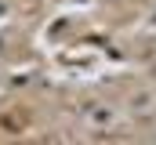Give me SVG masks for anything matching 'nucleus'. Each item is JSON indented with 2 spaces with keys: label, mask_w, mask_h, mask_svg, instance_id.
<instances>
[{
  "label": "nucleus",
  "mask_w": 156,
  "mask_h": 145,
  "mask_svg": "<svg viewBox=\"0 0 156 145\" xmlns=\"http://www.w3.org/2000/svg\"><path fill=\"white\" fill-rule=\"evenodd\" d=\"M91 120H94V123H113V109H105V105L91 109Z\"/></svg>",
  "instance_id": "obj_1"
},
{
  "label": "nucleus",
  "mask_w": 156,
  "mask_h": 145,
  "mask_svg": "<svg viewBox=\"0 0 156 145\" xmlns=\"http://www.w3.org/2000/svg\"><path fill=\"white\" fill-rule=\"evenodd\" d=\"M149 102H153V94H149V91H138V94L131 98V109H138V112H142V109H149Z\"/></svg>",
  "instance_id": "obj_2"
},
{
  "label": "nucleus",
  "mask_w": 156,
  "mask_h": 145,
  "mask_svg": "<svg viewBox=\"0 0 156 145\" xmlns=\"http://www.w3.org/2000/svg\"><path fill=\"white\" fill-rule=\"evenodd\" d=\"M4 15H11V7H7V4L0 0V18H4Z\"/></svg>",
  "instance_id": "obj_3"
}]
</instances>
